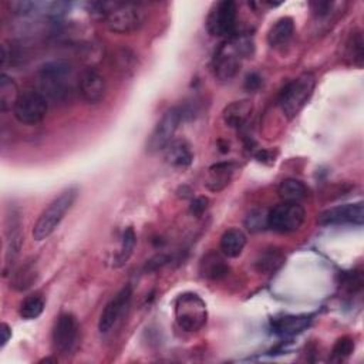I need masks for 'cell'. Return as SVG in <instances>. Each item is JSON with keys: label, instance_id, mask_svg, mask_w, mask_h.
I'll use <instances>...</instances> for the list:
<instances>
[{"label": "cell", "instance_id": "obj_23", "mask_svg": "<svg viewBox=\"0 0 364 364\" xmlns=\"http://www.w3.org/2000/svg\"><path fill=\"white\" fill-rule=\"evenodd\" d=\"M20 97L17 84L7 74L0 75V109L3 112L11 111Z\"/></svg>", "mask_w": 364, "mask_h": 364}, {"label": "cell", "instance_id": "obj_6", "mask_svg": "<svg viewBox=\"0 0 364 364\" xmlns=\"http://www.w3.org/2000/svg\"><path fill=\"white\" fill-rule=\"evenodd\" d=\"M145 14L139 4L134 3H117L108 13L105 24L109 31L118 34H129L141 28Z\"/></svg>", "mask_w": 364, "mask_h": 364}, {"label": "cell", "instance_id": "obj_32", "mask_svg": "<svg viewBox=\"0 0 364 364\" xmlns=\"http://www.w3.org/2000/svg\"><path fill=\"white\" fill-rule=\"evenodd\" d=\"M354 350V340L351 337H341L336 341L333 347V360H344L347 358Z\"/></svg>", "mask_w": 364, "mask_h": 364}, {"label": "cell", "instance_id": "obj_1", "mask_svg": "<svg viewBox=\"0 0 364 364\" xmlns=\"http://www.w3.org/2000/svg\"><path fill=\"white\" fill-rule=\"evenodd\" d=\"M73 65L67 60L43 64L37 74L40 92L48 101H67L73 92Z\"/></svg>", "mask_w": 364, "mask_h": 364}, {"label": "cell", "instance_id": "obj_8", "mask_svg": "<svg viewBox=\"0 0 364 364\" xmlns=\"http://www.w3.org/2000/svg\"><path fill=\"white\" fill-rule=\"evenodd\" d=\"M306 212L299 202H282L267 215V226L277 233H291L300 229Z\"/></svg>", "mask_w": 364, "mask_h": 364}, {"label": "cell", "instance_id": "obj_19", "mask_svg": "<svg viewBox=\"0 0 364 364\" xmlns=\"http://www.w3.org/2000/svg\"><path fill=\"white\" fill-rule=\"evenodd\" d=\"M294 34V21L291 17L279 18L267 33V43L273 48H282L289 44Z\"/></svg>", "mask_w": 364, "mask_h": 364}, {"label": "cell", "instance_id": "obj_34", "mask_svg": "<svg viewBox=\"0 0 364 364\" xmlns=\"http://www.w3.org/2000/svg\"><path fill=\"white\" fill-rule=\"evenodd\" d=\"M310 7H311L314 17H317L320 20V18H327L333 13L334 3L333 1H311Z\"/></svg>", "mask_w": 364, "mask_h": 364}, {"label": "cell", "instance_id": "obj_38", "mask_svg": "<svg viewBox=\"0 0 364 364\" xmlns=\"http://www.w3.org/2000/svg\"><path fill=\"white\" fill-rule=\"evenodd\" d=\"M0 333H1L0 347L3 348V347L7 344V341L10 340V337H11V328H10V326H9L7 323H1V326H0Z\"/></svg>", "mask_w": 364, "mask_h": 364}, {"label": "cell", "instance_id": "obj_33", "mask_svg": "<svg viewBox=\"0 0 364 364\" xmlns=\"http://www.w3.org/2000/svg\"><path fill=\"white\" fill-rule=\"evenodd\" d=\"M115 1H91L87 4V10L91 16L105 20L108 13L115 7Z\"/></svg>", "mask_w": 364, "mask_h": 364}, {"label": "cell", "instance_id": "obj_17", "mask_svg": "<svg viewBox=\"0 0 364 364\" xmlns=\"http://www.w3.org/2000/svg\"><path fill=\"white\" fill-rule=\"evenodd\" d=\"M165 161L175 168H186L193 161L191 145L185 139H172L164 149Z\"/></svg>", "mask_w": 364, "mask_h": 364}, {"label": "cell", "instance_id": "obj_15", "mask_svg": "<svg viewBox=\"0 0 364 364\" xmlns=\"http://www.w3.org/2000/svg\"><path fill=\"white\" fill-rule=\"evenodd\" d=\"M23 245L21 219L17 209L11 208V212L6 218V263L11 264Z\"/></svg>", "mask_w": 364, "mask_h": 364}, {"label": "cell", "instance_id": "obj_26", "mask_svg": "<svg viewBox=\"0 0 364 364\" xmlns=\"http://www.w3.org/2000/svg\"><path fill=\"white\" fill-rule=\"evenodd\" d=\"M135 242H136V236H135L134 229L127 228L121 237V247L114 257V267H121L128 262V259L131 257V255L134 252Z\"/></svg>", "mask_w": 364, "mask_h": 364}, {"label": "cell", "instance_id": "obj_27", "mask_svg": "<svg viewBox=\"0 0 364 364\" xmlns=\"http://www.w3.org/2000/svg\"><path fill=\"white\" fill-rule=\"evenodd\" d=\"M36 279H37L36 264L33 262H28L14 272L11 279V286L16 290H26L36 282Z\"/></svg>", "mask_w": 364, "mask_h": 364}, {"label": "cell", "instance_id": "obj_14", "mask_svg": "<svg viewBox=\"0 0 364 364\" xmlns=\"http://www.w3.org/2000/svg\"><path fill=\"white\" fill-rule=\"evenodd\" d=\"M78 91L85 102L98 104L104 100L105 92H107L105 80L92 67L87 68L82 71V74L78 80Z\"/></svg>", "mask_w": 364, "mask_h": 364}, {"label": "cell", "instance_id": "obj_25", "mask_svg": "<svg viewBox=\"0 0 364 364\" xmlns=\"http://www.w3.org/2000/svg\"><path fill=\"white\" fill-rule=\"evenodd\" d=\"M307 323H309V318L303 316H284L273 321V328L276 333L282 336H289V334H296L301 331L307 326Z\"/></svg>", "mask_w": 364, "mask_h": 364}, {"label": "cell", "instance_id": "obj_29", "mask_svg": "<svg viewBox=\"0 0 364 364\" xmlns=\"http://www.w3.org/2000/svg\"><path fill=\"white\" fill-rule=\"evenodd\" d=\"M44 310V300L40 296H30L23 300L20 304V316L26 320L37 318Z\"/></svg>", "mask_w": 364, "mask_h": 364}, {"label": "cell", "instance_id": "obj_21", "mask_svg": "<svg viewBox=\"0 0 364 364\" xmlns=\"http://www.w3.org/2000/svg\"><path fill=\"white\" fill-rule=\"evenodd\" d=\"M246 245V236L240 229H228L220 237V252L226 257H237Z\"/></svg>", "mask_w": 364, "mask_h": 364}, {"label": "cell", "instance_id": "obj_36", "mask_svg": "<svg viewBox=\"0 0 364 364\" xmlns=\"http://www.w3.org/2000/svg\"><path fill=\"white\" fill-rule=\"evenodd\" d=\"M206 208H208V199L203 198V196H199V198H195V199L192 200L189 210H191V213H193L195 216H199V215H202V213L205 212Z\"/></svg>", "mask_w": 364, "mask_h": 364}, {"label": "cell", "instance_id": "obj_22", "mask_svg": "<svg viewBox=\"0 0 364 364\" xmlns=\"http://www.w3.org/2000/svg\"><path fill=\"white\" fill-rule=\"evenodd\" d=\"M344 55L355 67H363L364 60V40L360 30H354L344 43Z\"/></svg>", "mask_w": 364, "mask_h": 364}, {"label": "cell", "instance_id": "obj_11", "mask_svg": "<svg viewBox=\"0 0 364 364\" xmlns=\"http://www.w3.org/2000/svg\"><path fill=\"white\" fill-rule=\"evenodd\" d=\"M317 223L321 226H340V225H357L364 223V205L363 202L344 203L333 206L321 212L317 218Z\"/></svg>", "mask_w": 364, "mask_h": 364}, {"label": "cell", "instance_id": "obj_12", "mask_svg": "<svg viewBox=\"0 0 364 364\" xmlns=\"http://www.w3.org/2000/svg\"><path fill=\"white\" fill-rule=\"evenodd\" d=\"M132 297L131 286H124L104 307L100 320H98V330L101 334L109 333L118 321L125 316Z\"/></svg>", "mask_w": 364, "mask_h": 364}, {"label": "cell", "instance_id": "obj_24", "mask_svg": "<svg viewBox=\"0 0 364 364\" xmlns=\"http://www.w3.org/2000/svg\"><path fill=\"white\" fill-rule=\"evenodd\" d=\"M277 193L283 202H299L306 198L307 188L306 185L294 178L283 179L277 188Z\"/></svg>", "mask_w": 364, "mask_h": 364}, {"label": "cell", "instance_id": "obj_18", "mask_svg": "<svg viewBox=\"0 0 364 364\" xmlns=\"http://www.w3.org/2000/svg\"><path fill=\"white\" fill-rule=\"evenodd\" d=\"M235 164L232 162H219L209 168L208 176L205 179V186L212 192H219L225 189L233 175Z\"/></svg>", "mask_w": 364, "mask_h": 364}, {"label": "cell", "instance_id": "obj_31", "mask_svg": "<svg viewBox=\"0 0 364 364\" xmlns=\"http://www.w3.org/2000/svg\"><path fill=\"white\" fill-rule=\"evenodd\" d=\"M43 6V3H37V1H28V0H16V1H9V9L13 14L16 16H28L37 10H40V7Z\"/></svg>", "mask_w": 364, "mask_h": 364}, {"label": "cell", "instance_id": "obj_37", "mask_svg": "<svg viewBox=\"0 0 364 364\" xmlns=\"http://www.w3.org/2000/svg\"><path fill=\"white\" fill-rule=\"evenodd\" d=\"M166 262H168V256H165V255H158V256L152 257V259L146 263V270H155V269L164 266Z\"/></svg>", "mask_w": 364, "mask_h": 364}, {"label": "cell", "instance_id": "obj_7", "mask_svg": "<svg viewBox=\"0 0 364 364\" xmlns=\"http://www.w3.org/2000/svg\"><path fill=\"white\" fill-rule=\"evenodd\" d=\"M48 111V100L34 90H27L20 94L13 114L14 118L24 125H36L41 122Z\"/></svg>", "mask_w": 364, "mask_h": 364}, {"label": "cell", "instance_id": "obj_10", "mask_svg": "<svg viewBox=\"0 0 364 364\" xmlns=\"http://www.w3.org/2000/svg\"><path fill=\"white\" fill-rule=\"evenodd\" d=\"M80 327L77 318L71 313H61L53 327L51 344L53 350L61 355H68L74 351L78 343Z\"/></svg>", "mask_w": 364, "mask_h": 364}, {"label": "cell", "instance_id": "obj_39", "mask_svg": "<svg viewBox=\"0 0 364 364\" xmlns=\"http://www.w3.org/2000/svg\"><path fill=\"white\" fill-rule=\"evenodd\" d=\"M255 158L259 161V162H266V159H273L272 155L267 152V151H259Z\"/></svg>", "mask_w": 364, "mask_h": 364}, {"label": "cell", "instance_id": "obj_4", "mask_svg": "<svg viewBox=\"0 0 364 364\" xmlns=\"http://www.w3.org/2000/svg\"><path fill=\"white\" fill-rule=\"evenodd\" d=\"M175 318L185 331H198L206 324L208 310L196 293H182L175 300Z\"/></svg>", "mask_w": 364, "mask_h": 364}, {"label": "cell", "instance_id": "obj_9", "mask_svg": "<svg viewBox=\"0 0 364 364\" xmlns=\"http://www.w3.org/2000/svg\"><path fill=\"white\" fill-rule=\"evenodd\" d=\"M183 109L179 107L169 108L158 121L155 128L152 129L151 135L146 141V151L151 154L164 151L165 146L173 139V135L183 119Z\"/></svg>", "mask_w": 364, "mask_h": 364}, {"label": "cell", "instance_id": "obj_5", "mask_svg": "<svg viewBox=\"0 0 364 364\" xmlns=\"http://www.w3.org/2000/svg\"><path fill=\"white\" fill-rule=\"evenodd\" d=\"M206 28L210 36L232 38L237 34V7L235 1L223 0L212 6L206 17Z\"/></svg>", "mask_w": 364, "mask_h": 364}, {"label": "cell", "instance_id": "obj_3", "mask_svg": "<svg viewBox=\"0 0 364 364\" xmlns=\"http://www.w3.org/2000/svg\"><path fill=\"white\" fill-rule=\"evenodd\" d=\"M316 87V78L310 73H303L291 80L280 92L277 105L287 119H293L307 104Z\"/></svg>", "mask_w": 364, "mask_h": 364}, {"label": "cell", "instance_id": "obj_28", "mask_svg": "<svg viewBox=\"0 0 364 364\" xmlns=\"http://www.w3.org/2000/svg\"><path fill=\"white\" fill-rule=\"evenodd\" d=\"M284 262L283 255L277 249H266L256 259V269L263 273H272Z\"/></svg>", "mask_w": 364, "mask_h": 364}, {"label": "cell", "instance_id": "obj_20", "mask_svg": "<svg viewBox=\"0 0 364 364\" xmlns=\"http://www.w3.org/2000/svg\"><path fill=\"white\" fill-rule=\"evenodd\" d=\"M199 272L202 277H206L209 280H219L228 274L229 266L219 253L209 252L202 257L199 263Z\"/></svg>", "mask_w": 364, "mask_h": 364}, {"label": "cell", "instance_id": "obj_16", "mask_svg": "<svg viewBox=\"0 0 364 364\" xmlns=\"http://www.w3.org/2000/svg\"><path fill=\"white\" fill-rule=\"evenodd\" d=\"M252 111H253V107L249 100L233 101L225 107V109L222 112V118H223V122L229 128L240 129L247 124V121L252 115Z\"/></svg>", "mask_w": 364, "mask_h": 364}, {"label": "cell", "instance_id": "obj_13", "mask_svg": "<svg viewBox=\"0 0 364 364\" xmlns=\"http://www.w3.org/2000/svg\"><path fill=\"white\" fill-rule=\"evenodd\" d=\"M240 54L230 43L223 44L213 58V74L220 81L232 80L240 68Z\"/></svg>", "mask_w": 364, "mask_h": 364}, {"label": "cell", "instance_id": "obj_2", "mask_svg": "<svg viewBox=\"0 0 364 364\" xmlns=\"http://www.w3.org/2000/svg\"><path fill=\"white\" fill-rule=\"evenodd\" d=\"M78 196V188L70 186L63 191L38 216L34 228H33V237L34 240L40 242L47 239L60 225L65 213L71 209L75 199Z\"/></svg>", "mask_w": 364, "mask_h": 364}, {"label": "cell", "instance_id": "obj_30", "mask_svg": "<svg viewBox=\"0 0 364 364\" xmlns=\"http://www.w3.org/2000/svg\"><path fill=\"white\" fill-rule=\"evenodd\" d=\"M267 215L269 212H266L264 209H253L247 216H246V220H245V225L246 228L250 230V232H260V230H264L267 226Z\"/></svg>", "mask_w": 364, "mask_h": 364}, {"label": "cell", "instance_id": "obj_35", "mask_svg": "<svg viewBox=\"0 0 364 364\" xmlns=\"http://www.w3.org/2000/svg\"><path fill=\"white\" fill-rule=\"evenodd\" d=\"M263 84V80L262 77L257 74V73H250L246 75V80H245V90L247 91H257Z\"/></svg>", "mask_w": 364, "mask_h": 364}]
</instances>
